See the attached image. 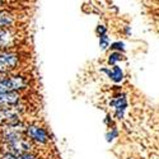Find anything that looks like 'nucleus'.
I'll return each mask as SVG.
<instances>
[{
    "mask_svg": "<svg viewBox=\"0 0 159 159\" xmlns=\"http://www.w3.org/2000/svg\"><path fill=\"white\" fill-rule=\"evenodd\" d=\"M23 59L24 54L18 50V47L0 51V75L18 71Z\"/></svg>",
    "mask_w": 159,
    "mask_h": 159,
    "instance_id": "2",
    "label": "nucleus"
},
{
    "mask_svg": "<svg viewBox=\"0 0 159 159\" xmlns=\"http://www.w3.org/2000/svg\"><path fill=\"white\" fill-rule=\"evenodd\" d=\"M102 71L107 74V76L110 79H112L115 83L121 82L122 78H124V73H122L121 68H118V66H116V65L112 66V69H102Z\"/></svg>",
    "mask_w": 159,
    "mask_h": 159,
    "instance_id": "9",
    "label": "nucleus"
},
{
    "mask_svg": "<svg viewBox=\"0 0 159 159\" xmlns=\"http://www.w3.org/2000/svg\"><path fill=\"white\" fill-rule=\"evenodd\" d=\"M111 50H116V51H124V43H121V42H115V43H112L111 45Z\"/></svg>",
    "mask_w": 159,
    "mask_h": 159,
    "instance_id": "14",
    "label": "nucleus"
},
{
    "mask_svg": "<svg viewBox=\"0 0 159 159\" xmlns=\"http://www.w3.org/2000/svg\"><path fill=\"white\" fill-rule=\"evenodd\" d=\"M122 59H124V56H122L121 52L115 51V52H112V54L108 56V64H110V65H115L116 62L121 61Z\"/></svg>",
    "mask_w": 159,
    "mask_h": 159,
    "instance_id": "11",
    "label": "nucleus"
},
{
    "mask_svg": "<svg viewBox=\"0 0 159 159\" xmlns=\"http://www.w3.org/2000/svg\"><path fill=\"white\" fill-rule=\"evenodd\" d=\"M18 14L7 8H0V30L17 27Z\"/></svg>",
    "mask_w": 159,
    "mask_h": 159,
    "instance_id": "7",
    "label": "nucleus"
},
{
    "mask_svg": "<svg viewBox=\"0 0 159 159\" xmlns=\"http://www.w3.org/2000/svg\"><path fill=\"white\" fill-rule=\"evenodd\" d=\"M39 159H42V158H39Z\"/></svg>",
    "mask_w": 159,
    "mask_h": 159,
    "instance_id": "16",
    "label": "nucleus"
},
{
    "mask_svg": "<svg viewBox=\"0 0 159 159\" xmlns=\"http://www.w3.org/2000/svg\"><path fill=\"white\" fill-rule=\"evenodd\" d=\"M117 136V130H115V129H112L108 134H107V140L108 141H112L113 140V138H116Z\"/></svg>",
    "mask_w": 159,
    "mask_h": 159,
    "instance_id": "15",
    "label": "nucleus"
},
{
    "mask_svg": "<svg viewBox=\"0 0 159 159\" xmlns=\"http://www.w3.org/2000/svg\"><path fill=\"white\" fill-rule=\"evenodd\" d=\"M0 159H39L37 152L24 153V154H0Z\"/></svg>",
    "mask_w": 159,
    "mask_h": 159,
    "instance_id": "10",
    "label": "nucleus"
},
{
    "mask_svg": "<svg viewBox=\"0 0 159 159\" xmlns=\"http://www.w3.org/2000/svg\"><path fill=\"white\" fill-rule=\"evenodd\" d=\"M111 106L115 108V115L116 117L118 118V120H121V118L124 117V113L127 108V101L125 98V96H121L118 94L116 96L112 101H111Z\"/></svg>",
    "mask_w": 159,
    "mask_h": 159,
    "instance_id": "8",
    "label": "nucleus"
},
{
    "mask_svg": "<svg viewBox=\"0 0 159 159\" xmlns=\"http://www.w3.org/2000/svg\"><path fill=\"white\" fill-rule=\"evenodd\" d=\"M0 76H2V75H0Z\"/></svg>",
    "mask_w": 159,
    "mask_h": 159,
    "instance_id": "17",
    "label": "nucleus"
},
{
    "mask_svg": "<svg viewBox=\"0 0 159 159\" xmlns=\"http://www.w3.org/2000/svg\"><path fill=\"white\" fill-rule=\"evenodd\" d=\"M19 36L20 32L18 31V27L0 30V51L17 47L19 42Z\"/></svg>",
    "mask_w": 159,
    "mask_h": 159,
    "instance_id": "5",
    "label": "nucleus"
},
{
    "mask_svg": "<svg viewBox=\"0 0 159 159\" xmlns=\"http://www.w3.org/2000/svg\"><path fill=\"white\" fill-rule=\"evenodd\" d=\"M31 75L23 70L4 74L0 76V93L27 92L31 87Z\"/></svg>",
    "mask_w": 159,
    "mask_h": 159,
    "instance_id": "1",
    "label": "nucleus"
},
{
    "mask_svg": "<svg viewBox=\"0 0 159 159\" xmlns=\"http://www.w3.org/2000/svg\"><path fill=\"white\" fill-rule=\"evenodd\" d=\"M25 111H27L25 101L19 103V104L11 106V107L0 108V127L24 124L25 121L23 120V118H24Z\"/></svg>",
    "mask_w": 159,
    "mask_h": 159,
    "instance_id": "3",
    "label": "nucleus"
},
{
    "mask_svg": "<svg viewBox=\"0 0 159 159\" xmlns=\"http://www.w3.org/2000/svg\"><path fill=\"white\" fill-rule=\"evenodd\" d=\"M96 33H97V36H98V37H101V36H103V34H107V28H106L104 25L99 24L98 27L96 28Z\"/></svg>",
    "mask_w": 159,
    "mask_h": 159,
    "instance_id": "13",
    "label": "nucleus"
},
{
    "mask_svg": "<svg viewBox=\"0 0 159 159\" xmlns=\"http://www.w3.org/2000/svg\"><path fill=\"white\" fill-rule=\"evenodd\" d=\"M99 47L102 50H106L107 47H110V38L107 34H103L99 37Z\"/></svg>",
    "mask_w": 159,
    "mask_h": 159,
    "instance_id": "12",
    "label": "nucleus"
},
{
    "mask_svg": "<svg viewBox=\"0 0 159 159\" xmlns=\"http://www.w3.org/2000/svg\"><path fill=\"white\" fill-rule=\"evenodd\" d=\"M24 132L27 138L36 145L37 148L39 147H47L51 143V135L50 131L37 122H25Z\"/></svg>",
    "mask_w": 159,
    "mask_h": 159,
    "instance_id": "4",
    "label": "nucleus"
},
{
    "mask_svg": "<svg viewBox=\"0 0 159 159\" xmlns=\"http://www.w3.org/2000/svg\"><path fill=\"white\" fill-rule=\"evenodd\" d=\"M25 92H8L0 93V108L11 107L25 101Z\"/></svg>",
    "mask_w": 159,
    "mask_h": 159,
    "instance_id": "6",
    "label": "nucleus"
}]
</instances>
